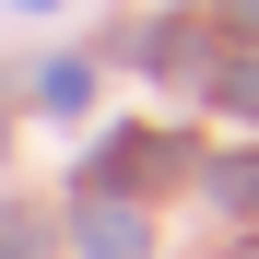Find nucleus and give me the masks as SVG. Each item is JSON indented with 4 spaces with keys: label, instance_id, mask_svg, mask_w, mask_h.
Returning a JSON list of instances; mask_svg holds the SVG:
<instances>
[{
    "label": "nucleus",
    "instance_id": "obj_1",
    "mask_svg": "<svg viewBox=\"0 0 259 259\" xmlns=\"http://www.w3.org/2000/svg\"><path fill=\"white\" fill-rule=\"evenodd\" d=\"M82 247L95 259H142V212H82Z\"/></svg>",
    "mask_w": 259,
    "mask_h": 259
},
{
    "label": "nucleus",
    "instance_id": "obj_2",
    "mask_svg": "<svg viewBox=\"0 0 259 259\" xmlns=\"http://www.w3.org/2000/svg\"><path fill=\"white\" fill-rule=\"evenodd\" d=\"M236 35H259V0H236Z\"/></svg>",
    "mask_w": 259,
    "mask_h": 259
},
{
    "label": "nucleus",
    "instance_id": "obj_3",
    "mask_svg": "<svg viewBox=\"0 0 259 259\" xmlns=\"http://www.w3.org/2000/svg\"><path fill=\"white\" fill-rule=\"evenodd\" d=\"M24 12H48V0H24Z\"/></svg>",
    "mask_w": 259,
    "mask_h": 259
},
{
    "label": "nucleus",
    "instance_id": "obj_4",
    "mask_svg": "<svg viewBox=\"0 0 259 259\" xmlns=\"http://www.w3.org/2000/svg\"><path fill=\"white\" fill-rule=\"evenodd\" d=\"M236 259H259V247H236Z\"/></svg>",
    "mask_w": 259,
    "mask_h": 259
}]
</instances>
